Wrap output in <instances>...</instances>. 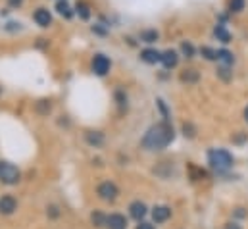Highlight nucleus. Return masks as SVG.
Wrapping results in <instances>:
<instances>
[{
  "mask_svg": "<svg viewBox=\"0 0 248 229\" xmlns=\"http://www.w3.org/2000/svg\"><path fill=\"white\" fill-rule=\"evenodd\" d=\"M110 67H112V62H110V58L104 56V54H94V58H93V71H94L98 77H104V75H108Z\"/></svg>",
  "mask_w": 248,
  "mask_h": 229,
  "instance_id": "39448f33",
  "label": "nucleus"
},
{
  "mask_svg": "<svg viewBox=\"0 0 248 229\" xmlns=\"http://www.w3.org/2000/svg\"><path fill=\"white\" fill-rule=\"evenodd\" d=\"M37 108H39V112H41V114H48L52 106H50V102H46V100H41Z\"/></svg>",
  "mask_w": 248,
  "mask_h": 229,
  "instance_id": "393cba45",
  "label": "nucleus"
},
{
  "mask_svg": "<svg viewBox=\"0 0 248 229\" xmlns=\"http://www.w3.org/2000/svg\"><path fill=\"white\" fill-rule=\"evenodd\" d=\"M225 229H241V226H239V224H235V222H229V224L225 226Z\"/></svg>",
  "mask_w": 248,
  "mask_h": 229,
  "instance_id": "7c9ffc66",
  "label": "nucleus"
},
{
  "mask_svg": "<svg viewBox=\"0 0 248 229\" xmlns=\"http://www.w3.org/2000/svg\"><path fill=\"white\" fill-rule=\"evenodd\" d=\"M19 177H21V173H19V170H17L14 164H10V162H0V181H2V183H6V185H16V183L19 181Z\"/></svg>",
  "mask_w": 248,
  "mask_h": 229,
  "instance_id": "7ed1b4c3",
  "label": "nucleus"
},
{
  "mask_svg": "<svg viewBox=\"0 0 248 229\" xmlns=\"http://www.w3.org/2000/svg\"><path fill=\"white\" fill-rule=\"evenodd\" d=\"M75 14H77L81 19H85V21H87V19L93 16L89 2H85V0H77V4H75Z\"/></svg>",
  "mask_w": 248,
  "mask_h": 229,
  "instance_id": "dca6fc26",
  "label": "nucleus"
},
{
  "mask_svg": "<svg viewBox=\"0 0 248 229\" xmlns=\"http://www.w3.org/2000/svg\"><path fill=\"white\" fill-rule=\"evenodd\" d=\"M245 119L248 121V106H247V110H245Z\"/></svg>",
  "mask_w": 248,
  "mask_h": 229,
  "instance_id": "2f4dec72",
  "label": "nucleus"
},
{
  "mask_svg": "<svg viewBox=\"0 0 248 229\" xmlns=\"http://www.w3.org/2000/svg\"><path fill=\"white\" fill-rule=\"evenodd\" d=\"M106 228L108 229H125L127 228V220L122 214H112L106 218Z\"/></svg>",
  "mask_w": 248,
  "mask_h": 229,
  "instance_id": "9b49d317",
  "label": "nucleus"
},
{
  "mask_svg": "<svg viewBox=\"0 0 248 229\" xmlns=\"http://www.w3.org/2000/svg\"><path fill=\"white\" fill-rule=\"evenodd\" d=\"M137 229H154V226H150V224H146V222H142V224H139Z\"/></svg>",
  "mask_w": 248,
  "mask_h": 229,
  "instance_id": "c756f323",
  "label": "nucleus"
},
{
  "mask_svg": "<svg viewBox=\"0 0 248 229\" xmlns=\"http://www.w3.org/2000/svg\"><path fill=\"white\" fill-rule=\"evenodd\" d=\"M170 216H171V210H170L168 206H156V208L152 210V218H154L156 224H162V222L170 220Z\"/></svg>",
  "mask_w": 248,
  "mask_h": 229,
  "instance_id": "2eb2a0df",
  "label": "nucleus"
},
{
  "mask_svg": "<svg viewBox=\"0 0 248 229\" xmlns=\"http://www.w3.org/2000/svg\"><path fill=\"white\" fill-rule=\"evenodd\" d=\"M56 12L62 16V17H65V19H71L73 17V10H71V6L67 4V0H58L56 2Z\"/></svg>",
  "mask_w": 248,
  "mask_h": 229,
  "instance_id": "6ab92c4d",
  "label": "nucleus"
},
{
  "mask_svg": "<svg viewBox=\"0 0 248 229\" xmlns=\"http://www.w3.org/2000/svg\"><path fill=\"white\" fill-rule=\"evenodd\" d=\"M139 39H140V43H146V45H154V43H158V39H160V33H158L156 29H142V31L139 33Z\"/></svg>",
  "mask_w": 248,
  "mask_h": 229,
  "instance_id": "ddd939ff",
  "label": "nucleus"
},
{
  "mask_svg": "<svg viewBox=\"0 0 248 229\" xmlns=\"http://www.w3.org/2000/svg\"><path fill=\"white\" fill-rule=\"evenodd\" d=\"M93 224H94L96 228H102V226H106V218L96 212V214H93Z\"/></svg>",
  "mask_w": 248,
  "mask_h": 229,
  "instance_id": "b1692460",
  "label": "nucleus"
},
{
  "mask_svg": "<svg viewBox=\"0 0 248 229\" xmlns=\"http://www.w3.org/2000/svg\"><path fill=\"white\" fill-rule=\"evenodd\" d=\"M200 54H202L204 60H208V62H217V50L212 49V47H202L200 49Z\"/></svg>",
  "mask_w": 248,
  "mask_h": 229,
  "instance_id": "5701e85b",
  "label": "nucleus"
},
{
  "mask_svg": "<svg viewBox=\"0 0 248 229\" xmlns=\"http://www.w3.org/2000/svg\"><path fill=\"white\" fill-rule=\"evenodd\" d=\"M6 2H8V6H10L12 10H17V8H21V6H23V2H25V0H6Z\"/></svg>",
  "mask_w": 248,
  "mask_h": 229,
  "instance_id": "cd10ccee",
  "label": "nucleus"
},
{
  "mask_svg": "<svg viewBox=\"0 0 248 229\" xmlns=\"http://www.w3.org/2000/svg\"><path fill=\"white\" fill-rule=\"evenodd\" d=\"M129 212H131V218H135V220H142V218L146 216V206H144V202L135 200V202H131Z\"/></svg>",
  "mask_w": 248,
  "mask_h": 229,
  "instance_id": "4468645a",
  "label": "nucleus"
},
{
  "mask_svg": "<svg viewBox=\"0 0 248 229\" xmlns=\"http://www.w3.org/2000/svg\"><path fill=\"white\" fill-rule=\"evenodd\" d=\"M140 60H142L144 64L154 65V64L162 62V52L156 50V49H144V50H140Z\"/></svg>",
  "mask_w": 248,
  "mask_h": 229,
  "instance_id": "1a4fd4ad",
  "label": "nucleus"
},
{
  "mask_svg": "<svg viewBox=\"0 0 248 229\" xmlns=\"http://www.w3.org/2000/svg\"><path fill=\"white\" fill-rule=\"evenodd\" d=\"M196 54V49L192 47V43L190 41H183L181 43V56H185L186 60H190V58H194Z\"/></svg>",
  "mask_w": 248,
  "mask_h": 229,
  "instance_id": "4be33fe9",
  "label": "nucleus"
},
{
  "mask_svg": "<svg viewBox=\"0 0 248 229\" xmlns=\"http://www.w3.org/2000/svg\"><path fill=\"white\" fill-rule=\"evenodd\" d=\"M33 21H35L39 27H43V29L50 27V25H52V14H50V10L45 8V6H39V8L33 12Z\"/></svg>",
  "mask_w": 248,
  "mask_h": 229,
  "instance_id": "423d86ee",
  "label": "nucleus"
},
{
  "mask_svg": "<svg viewBox=\"0 0 248 229\" xmlns=\"http://www.w3.org/2000/svg\"><path fill=\"white\" fill-rule=\"evenodd\" d=\"M0 93H2V87H0Z\"/></svg>",
  "mask_w": 248,
  "mask_h": 229,
  "instance_id": "473e14b6",
  "label": "nucleus"
},
{
  "mask_svg": "<svg viewBox=\"0 0 248 229\" xmlns=\"http://www.w3.org/2000/svg\"><path fill=\"white\" fill-rule=\"evenodd\" d=\"M179 81L181 83H186V85H194L200 81V73L194 69V67H186L179 73Z\"/></svg>",
  "mask_w": 248,
  "mask_h": 229,
  "instance_id": "9d476101",
  "label": "nucleus"
},
{
  "mask_svg": "<svg viewBox=\"0 0 248 229\" xmlns=\"http://www.w3.org/2000/svg\"><path fill=\"white\" fill-rule=\"evenodd\" d=\"M116 100H118V104H120V106H122V108H127V97H125L124 95V91H118V93H116Z\"/></svg>",
  "mask_w": 248,
  "mask_h": 229,
  "instance_id": "a878e982",
  "label": "nucleus"
},
{
  "mask_svg": "<svg viewBox=\"0 0 248 229\" xmlns=\"http://www.w3.org/2000/svg\"><path fill=\"white\" fill-rule=\"evenodd\" d=\"M6 29H8V31H21L23 27H21V23H19V21H17V23H16V21H10V23L6 25Z\"/></svg>",
  "mask_w": 248,
  "mask_h": 229,
  "instance_id": "bb28decb",
  "label": "nucleus"
},
{
  "mask_svg": "<svg viewBox=\"0 0 248 229\" xmlns=\"http://www.w3.org/2000/svg\"><path fill=\"white\" fill-rule=\"evenodd\" d=\"M93 33H96V35H106V29H102L100 25H93Z\"/></svg>",
  "mask_w": 248,
  "mask_h": 229,
  "instance_id": "c85d7f7f",
  "label": "nucleus"
},
{
  "mask_svg": "<svg viewBox=\"0 0 248 229\" xmlns=\"http://www.w3.org/2000/svg\"><path fill=\"white\" fill-rule=\"evenodd\" d=\"M214 35H216V39H217V41H221L223 45H229V43H231V39H233V37H231V33L227 31V27H225L223 23H217V25L214 27Z\"/></svg>",
  "mask_w": 248,
  "mask_h": 229,
  "instance_id": "f8f14e48",
  "label": "nucleus"
},
{
  "mask_svg": "<svg viewBox=\"0 0 248 229\" xmlns=\"http://www.w3.org/2000/svg\"><path fill=\"white\" fill-rule=\"evenodd\" d=\"M173 137H175L173 127L168 121L156 123L142 137V148H146V150H162L173 141Z\"/></svg>",
  "mask_w": 248,
  "mask_h": 229,
  "instance_id": "f257e3e1",
  "label": "nucleus"
},
{
  "mask_svg": "<svg viewBox=\"0 0 248 229\" xmlns=\"http://www.w3.org/2000/svg\"><path fill=\"white\" fill-rule=\"evenodd\" d=\"M217 77H219L221 81L229 83V81L233 79V71H231V65H225V64H221V65L217 67Z\"/></svg>",
  "mask_w": 248,
  "mask_h": 229,
  "instance_id": "412c9836",
  "label": "nucleus"
},
{
  "mask_svg": "<svg viewBox=\"0 0 248 229\" xmlns=\"http://www.w3.org/2000/svg\"><path fill=\"white\" fill-rule=\"evenodd\" d=\"M217 62H221L225 65H233L235 64V54L229 52V50H225V49H219L217 50Z\"/></svg>",
  "mask_w": 248,
  "mask_h": 229,
  "instance_id": "aec40b11",
  "label": "nucleus"
},
{
  "mask_svg": "<svg viewBox=\"0 0 248 229\" xmlns=\"http://www.w3.org/2000/svg\"><path fill=\"white\" fill-rule=\"evenodd\" d=\"M96 193H98V196H100L102 200H106V202H114V200L118 198V195H120V189L116 187V183H112V181H104V183L98 185Z\"/></svg>",
  "mask_w": 248,
  "mask_h": 229,
  "instance_id": "20e7f679",
  "label": "nucleus"
},
{
  "mask_svg": "<svg viewBox=\"0 0 248 229\" xmlns=\"http://www.w3.org/2000/svg\"><path fill=\"white\" fill-rule=\"evenodd\" d=\"M166 69H173V67H177V64H179V52L177 50H164L162 52V62H160Z\"/></svg>",
  "mask_w": 248,
  "mask_h": 229,
  "instance_id": "0eeeda50",
  "label": "nucleus"
},
{
  "mask_svg": "<svg viewBox=\"0 0 248 229\" xmlns=\"http://www.w3.org/2000/svg\"><path fill=\"white\" fill-rule=\"evenodd\" d=\"M16 208H17V202H16V198H14V196L4 195V196L0 198V214L10 216V214H14V212H16Z\"/></svg>",
  "mask_w": 248,
  "mask_h": 229,
  "instance_id": "6e6552de",
  "label": "nucleus"
},
{
  "mask_svg": "<svg viewBox=\"0 0 248 229\" xmlns=\"http://www.w3.org/2000/svg\"><path fill=\"white\" fill-rule=\"evenodd\" d=\"M85 139H87V143L91 147H100L104 143V135L100 131H87L85 133Z\"/></svg>",
  "mask_w": 248,
  "mask_h": 229,
  "instance_id": "a211bd4d",
  "label": "nucleus"
},
{
  "mask_svg": "<svg viewBox=\"0 0 248 229\" xmlns=\"http://www.w3.org/2000/svg\"><path fill=\"white\" fill-rule=\"evenodd\" d=\"M208 164L212 166V170H216L217 173H223L233 166V156L223 148H214V150L208 152Z\"/></svg>",
  "mask_w": 248,
  "mask_h": 229,
  "instance_id": "f03ea898",
  "label": "nucleus"
},
{
  "mask_svg": "<svg viewBox=\"0 0 248 229\" xmlns=\"http://www.w3.org/2000/svg\"><path fill=\"white\" fill-rule=\"evenodd\" d=\"M247 8V0H227V12L237 16V14H243Z\"/></svg>",
  "mask_w": 248,
  "mask_h": 229,
  "instance_id": "f3484780",
  "label": "nucleus"
}]
</instances>
